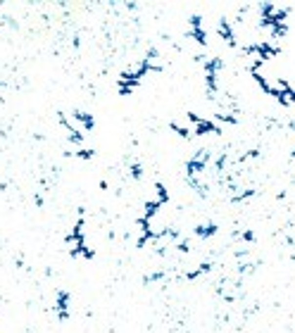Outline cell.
<instances>
[{
    "label": "cell",
    "instance_id": "1",
    "mask_svg": "<svg viewBox=\"0 0 295 333\" xmlns=\"http://www.w3.org/2000/svg\"><path fill=\"white\" fill-rule=\"evenodd\" d=\"M55 307H57V314L62 316V319L69 316V293H67V291H60V293H57Z\"/></svg>",
    "mask_w": 295,
    "mask_h": 333
},
{
    "label": "cell",
    "instance_id": "2",
    "mask_svg": "<svg viewBox=\"0 0 295 333\" xmlns=\"http://www.w3.org/2000/svg\"><path fill=\"white\" fill-rule=\"evenodd\" d=\"M217 233V224H205V226H195V236L200 238V241H207L210 236H214Z\"/></svg>",
    "mask_w": 295,
    "mask_h": 333
}]
</instances>
